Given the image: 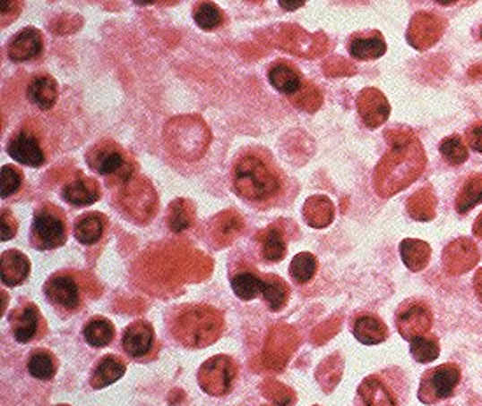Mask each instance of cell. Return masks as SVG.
<instances>
[{
    "label": "cell",
    "mask_w": 482,
    "mask_h": 406,
    "mask_svg": "<svg viewBox=\"0 0 482 406\" xmlns=\"http://www.w3.org/2000/svg\"><path fill=\"white\" fill-rule=\"evenodd\" d=\"M232 191L258 210L280 207L291 195V182L274 155L258 146L237 153L230 165Z\"/></svg>",
    "instance_id": "1"
},
{
    "label": "cell",
    "mask_w": 482,
    "mask_h": 406,
    "mask_svg": "<svg viewBox=\"0 0 482 406\" xmlns=\"http://www.w3.org/2000/svg\"><path fill=\"white\" fill-rule=\"evenodd\" d=\"M390 149L375 170V190L390 199L416 182L426 168V153L419 137L410 128L388 131Z\"/></svg>",
    "instance_id": "2"
},
{
    "label": "cell",
    "mask_w": 482,
    "mask_h": 406,
    "mask_svg": "<svg viewBox=\"0 0 482 406\" xmlns=\"http://www.w3.org/2000/svg\"><path fill=\"white\" fill-rule=\"evenodd\" d=\"M167 331L176 343L188 351L214 345L225 333V316L207 303H183L165 314Z\"/></svg>",
    "instance_id": "3"
},
{
    "label": "cell",
    "mask_w": 482,
    "mask_h": 406,
    "mask_svg": "<svg viewBox=\"0 0 482 406\" xmlns=\"http://www.w3.org/2000/svg\"><path fill=\"white\" fill-rule=\"evenodd\" d=\"M88 168L102 177L111 190L128 186L135 177V160L113 139H100L86 149Z\"/></svg>",
    "instance_id": "4"
},
{
    "label": "cell",
    "mask_w": 482,
    "mask_h": 406,
    "mask_svg": "<svg viewBox=\"0 0 482 406\" xmlns=\"http://www.w3.org/2000/svg\"><path fill=\"white\" fill-rule=\"evenodd\" d=\"M410 382L402 368L390 366L365 376L353 406H407Z\"/></svg>",
    "instance_id": "5"
},
{
    "label": "cell",
    "mask_w": 482,
    "mask_h": 406,
    "mask_svg": "<svg viewBox=\"0 0 482 406\" xmlns=\"http://www.w3.org/2000/svg\"><path fill=\"white\" fill-rule=\"evenodd\" d=\"M69 237V224L65 212L51 202H42L32 214V224L29 233L30 247L46 252L65 245Z\"/></svg>",
    "instance_id": "6"
},
{
    "label": "cell",
    "mask_w": 482,
    "mask_h": 406,
    "mask_svg": "<svg viewBox=\"0 0 482 406\" xmlns=\"http://www.w3.org/2000/svg\"><path fill=\"white\" fill-rule=\"evenodd\" d=\"M5 153L20 165L40 168L47 163V139L39 122L22 123L7 139Z\"/></svg>",
    "instance_id": "7"
},
{
    "label": "cell",
    "mask_w": 482,
    "mask_h": 406,
    "mask_svg": "<svg viewBox=\"0 0 482 406\" xmlns=\"http://www.w3.org/2000/svg\"><path fill=\"white\" fill-rule=\"evenodd\" d=\"M46 301L64 317L80 314L84 309V294L80 281L71 272H56L42 285Z\"/></svg>",
    "instance_id": "8"
},
{
    "label": "cell",
    "mask_w": 482,
    "mask_h": 406,
    "mask_svg": "<svg viewBox=\"0 0 482 406\" xmlns=\"http://www.w3.org/2000/svg\"><path fill=\"white\" fill-rule=\"evenodd\" d=\"M237 378H239L237 361L225 354L209 358L199 368V373H197V382L202 391L214 398L228 396L234 391Z\"/></svg>",
    "instance_id": "9"
},
{
    "label": "cell",
    "mask_w": 482,
    "mask_h": 406,
    "mask_svg": "<svg viewBox=\"0 0 482 406\" xmlns=\"http://www.w3.org/2000/svg\"><path fill=\"white\" fill-rule=\"evenodd\" d=\"M461 384V368L456 363L430 368L423 373L417 391V400L423 405H437L456 394Z\"/></svg>",
    "instance_id": "10"
},
{
    "label": "cell",
    "mask_w": 482,
    "mask_h": 406,
    "mask_svg": "<svg viewBox=\"0 0 482 406\" xmlns=\"http://www.w3.org/2000/svg\"><path fill=\"white\" fill-rule=\"evenodd\" d=\"M121 351L135 363H151L160 352L157 331L150 321L139 319L126 326L121 333Z\"/></svg>",
    "instance_id": "11"
},
{
    "label": "cell",
    "mask_w": 482,
    "mask_h": 406,
    "mask_svg": "<svg viewBox=\"0 0 482 406\" xmlns=\"http://www.w3.org/2000/svg\"><path fill=\"white\" fill-rule=\"evenodd\" d=\"M395 325L403 340L412 342L417 336L428 334L434 326V310L423 298H409L395 312Z\"/></svg>",
    "instance_id": "12"
},
{
    "label": "cell",
    "mask_w": 482,
    "mask_h": 406,
    "mask_svg": "<svg viewBox=\"0 0 482 406\" xmlns=\"http://www.w3.org/2000/svg\"><path fill=\"white\" fill-rule=\"evenodd\" d=\"M7 323L14 340L22 345L39 342L49 331L39 307L32 301H22L16 309H13L7 316Z\"/></svg>",
    "instance_id": "13"
},
{
    "label": "cell",
    "mask_w": 482,
    "mask_h": 406,
    "mask_svg": "<svg viewBox=\"0 0 482 406\" xmlns=\"http://www.w3.org/2000/svg\"><path fill=\"white\" fill-rule=\"evenodd\" d=\"M445 29V16L434 11H419L410 18L405 39L414 49L426 51L443 39Z\"/></svg>",
    "instance_id": "14"
},
{
    "label": "cell",
    "mask_w": 482,
    "mask_h": 406,
    "mask_svg": "<svg viewBox=\"0 0 482 406\" xmlns=\"http://www.w3.org/2000/svg\"><path fill=\"white\" fill-rule=\"evenodd\" d=\"M481 261V250L469 237H460L443 247V268L449 277H460L474 270Z\"/></svg>",
    "instance_id": "15"
},
{
    "label": "cell",
    "mask_w": 482,
    "mask_h": 406,
    "mask_svg": "<svg viewBox=\"0 0 482 406\" xmlns=\"http://www.w3.org/2000/svg\"><path fill=\"white\" fill-rule=\"evenodd\" d=\"M360 120L368 130H377L390 120L392 106L386 95L377 88H365L357 98Z\"/></svg>",
    "instance_id": "16"
},
{
    "label": "cell",
    "mask_w": 482,
    "mask_h": 406,
    "mask_svg": "<svg viewBox=\"0 0 482 406\" xmlns=\"http://www.w3.org/2000/svg\"><path fill=\"white\" fill-rule=\"evenodd\" d=\"M100 195L102 190L97 179L88 177L82 172H74L73 177H69L60 190V197L64 199V202L78 208L91 207L93 203L100 200Z\"/></svg>",
    "instance_id": "17"
},
{
    "label": "cell",
    "mask_w": 482,
    "mask_h": 406,
    "mask_svg": "<svg viewBox=\"0 0 482 406\" xmlns=\"http://www.w3.org/2000/svg\"><path fill=\"white\" fill-rule=\"evenodd\" d=\"M265 274L249 263H234L230 274V285L241 301H253L262 298Z\"/></svg>",
    "instance_id": "18"
},
{
    "label": "cell",
    "mask_w": 482,
    "mask_h": 406,
    "mask_svg": "<svg viewBox=\"0 0 482 406\" xmlns=\"http://www.w3.org/2000/svg\"><path fill=\"white\" fill-rule=\"evenodd\" d=\"M44 53V38L38 29L27 27L7 42V56L11 62L27 63L39 60Z\"/></svg>",
    "instance_id": "19"
},
{
    "label": "cell",
    "mask_w": 482,
    "mask_h": 406,
    "mask_svg": "<svg viewBox=\"0 0 482 406\" xmlns=\"http://www.w3.org/2000/svg\"><path fill=\"white\" fill-rule=\"evenodd\" d=\"M388 44L379 30H360L348 39V53L358 62H372L384 56Z\"/></svg>",
    "instance_id": "20"
},
{
    "label": "cell",
    "mask_w": 482,
    "mask_h": 406,
    "mask_svg": "<svg viewBox=\"0 0 482 406\" xmlns=\"http://www.w3.org/2000/svg\"><path fill=\"white\" fill-rule=\"evenodd\" d=\"M30 259L18 249H7L0 254V281L5 287L25 284L30 277Z\"/></svg>",
    "instance_id": "21"
},
{
    "label": "cell",
    "mask_w": 482,
    "mask_h": 406,
    "mask_svg": "<svg viewBox=\"0 0 482 406\" xmlns=\"http://www.w3.org/2000/svg\"><path fill=\"white\" fill-rule=\"evenodd\" d=\"M109 219L102 212H84L76 217L73 233L74 239L84 247H93L100 244L108 233Z\"/></svg>",
    "instance_id": "22"
},
{
    "label": "cell",
    "mask_w": 482,
    "mask_h": 406,
    "mask_svg": "<svg viewBox=\"0 0 482 406\" xmlns=\"http://www.w3.org/2000/svg\"><path fill=\"white\" fill-rule=\"evenodd\" d=\"M351 333L363 345H379L388 340L390 329L374 312H360L351 321Z\"/></svg>",
    "instance_id": "23"
},
{
    "label": "cell",
    "mask_w": 482,
    "mask_h": 406,
    "mask_svg": "<svg viewBox=\"0 0 482 406\" xmlns=\"http://www.w3.org/2000/svg\"><path fill=\"white\" fill-rule=\"evenodd\" d=\"M29 102L39 111H51L58 102L60 88L58 82L49 74H36L30 78L25 91Z\"/></svg>",
    "instance_id": "24"
},
{
    "label": "cell",
    "mask_w": 482,
    "mask_h": 406,
    "mask_svg": "<svg viewBox=\"0 0 482 406\" xmlns=\"http://www.w3.org/2000/svg\"><path fill=\"white\" fill-rule=\"evenodd\" d=\"M254 244L258 249L260 258L265 263H280L284 259L286 252H288V239L281 226L278 224H271L269 228L262 230L256 239Z\"/></svg>",
    "instance_id": "25"
},
{
    "label": "cell",
    "mask_w": 482,
    "mask_h": 406,
    "mask_svg": "<svg viewBox=\"0 0 482 406\" xmlns=\"http://www.w3.org/2000/svg\"><path fill=\"white\" fill-rule=\"evenodd\" d=\"M267 80L281 95H295L304 86V76L298 67L286 60H278L269 67Z\"/></svg>",
    "instance_id": "26"
},
{
    "label": "cell",
    "mask_w": 482,
    "mask_h": 406,
    "mask_svg": "<svg viewBox=\"0 0 482 406\" xmlns=\"http://www.w3.org/2000/svg\"><path fill=\"white\" fill-rule=\"evenodd\" d=\"M126 373V363L116 354H106L102 356L90 373V385L95 391L106 389L113 384H116L123 375Z\"/></svg>",
    "instance_id": "27"
},
{
    "label": "cell",
    "mask_w": 482,
    "mask_h": 406,
    "mask_svg": "<svg viewBox=\"0 0 482 406\" xmlns=\"http://www.w3.org/2000/svg\"><path fill=\"white\" fill-rule=\"evenodd\" d=\"M405 207H407V214L410 219H414L417 223H428V221H434L437 217L439 200H437L434 188L425 186V188L417 190L412 197L407 199Z\"/></svg>",
    "instance_id": "28"
},
{
    "label": "cell",
    "mask_w": 482,
    "mask_h": 406,
    "mask_svg": "<svg viewBox=\"0 0 482 406\" xmlns=\"http://www.w3.org/2000/svg\"><path fill=\"white\" fill-rule=\"evenodd\" d=\"M81 333H82L84 342L93 349H106L116 338V327L109 319L102 316H95L88 319L86 325L82 326Z\"/></svg>",
    "instance_id": "29"
},
{
    "label": "cell",
    "mask_w": 482,
    "mask_h": 406,
    "mask_svg": "<svg viewBox=\"0 0 482 406\" xmlns=\"http://www.w3.org/2000/svg\"><path fill=\"white\" fill-rule=\"evenodd\" d=\"M400 256H402L403 265L417 274V272H423L430 259H432V247L428 242H423V241H417V239H405L400 242Z\"/></svg>",
    "instance_id": "30"
},
{
    "label": "cell",
    "mask_w": 482,
    "mask_h": 406,
    "mask_svg": "<svg viewBox=\"0 0 482 406\" xmlns=\"http://www.w3.org/2000/svg\"><path fill=\"white\" fill-rule=\"evenodd\" d=\"M479 203H482V173L474 172L465 179L460 191L456 193L454 208L460 216H467Z\"/></svg>",
    "instance_id": "31"
},
{
    "label": "cell",
    "mask_w": 482,
    "mask_h": 406,
    "mask_svg": "<svg viewBox=\"0 0 482 406\" xmlns=\"http://www.w3.org/2000/svg\"><path fill=\"white\" fill-rule=\"evenodd\" d=\"M27 371L36 380L51 382L58 371V359L47 349H36L29 354Z\"/></svg>",
    "instance_id": "32"
},
{
    "label": "cell",
    "mask_w": 482,
    "mask_h": 406,
    "mask_svg": "<svg viewBox=\"0 0 482 406\" xmlns=\"http://www.w3.org/2000/svg\"><path fill=\"white\" fill-rule=\"evenodd\" d=\"M289 285L286 284L280 275L265 274L262 300L271 312H281L289 301Z\"/></svg>",
    "instance_id": "33"
},
{
    "label": "cell",
    "mask_w": 482,
    "mask_h": 406,
    "mask_svg": "<svg viewBox=\"0 0 482 406\" xmlns=\"http://www.w3.org/2000/svg\"><path fill=\"white\" fill-rule=\"evenodd\" d=\"M194 21L203 32H214L227 25V14L214 2H197L194 5Z\"/></svg>",
    "instance_id": "34"
},
{
    "label": "cell",
    "mask_w": 482,
    "mask_h": 406,
    "mask_svg": "<svg viewBox=\"0 0 482 406\" xmlns=\"http://www.w3.org/2000/svg\"><path fill=\"white\" fill-rule=\"evenodd\" d=\"M195 223V207L194 203L179 199L174 200L168 207V214H167V224L168 230L172 233H185L188 232Z\"/></svg>",
    "instance_id": "35"
},
{
    "label": "cell",
    "mask_w": 482,
    "mask_h": 406,
    "mask_svg": "<svg viewBox=\"0 0 482 406\" xmlns=\"http://www.w3.org/2000/svg\"><path fill=\"white\" fill-rule=\"evenodd\" d=\"M320 268V261L313 252H300L289 263V277L295 284H309Z\"/></svg>",
    "instance_id": "36"
},
{
    "label": "cell",
    "mask_w": 482,
    "mask_h": 406,
    "mask_svg": "<svg viewBox=\"0 0 482 406\" xmlns=\"http://www.w3.org/2000/svg\"><path fill=\"white\" fill-rule=\"evenodd\" d=\"M410 356L416 363H421V365H428V363L437 361V358L441 356L439 336L425 334V336L414 338L410 342Z\"/></svg>",
    "instance_id": "37"
},
{
    "label": "cell",
    "mask_w": 482,
    "mask_h": 406,
    "mask_svg": "<svg viewBox=\"0 0 482 406\" xmlns=\"http://www.w3.org/2000/svg\"><path fill=\"white\" fill-rule=\"evenodd\" d=\"M439 153H441L443 162L451 166H460V165L469 162L467 142L458 133L443 139V142L439 146Z\"/></svg>",
    "instance_id": "38"
},
{
    "label": "cell",
    "mask_w": 482,
    "mask_h": 406,
    "mask_svg": "<svg viewBox=\"0 0 482 406\" xmlns=\"http://www.w3.org/2000/svg\"><path fill=\"white\" fill-rule=\"evenodd\" d=\"M23 181H25V175H23L22 168H18L14 165H4L0 168V197H2V200L13 199L16 193H20V190L23 188Z\"/></svg>",
    "instance_id": "39"
},
{
    "label": "cell",
    "mask_w": 482,
    "mask_h": 406,
    "mask_svg": "<svg viewBox=\"0 0 482 406\" xmlns=\"http://www.w3.org/2000/svg\"><path fill=\"white\" fill-rule=\"evenodd\" d=\"M0 219H2V242H9L16 237L18 233V221L14 217V214L9 208H2L0 212Z\"/></svg>",
    "instance_id": "40"
},
{
    "label": "cell",
    "mask_w": 482,
    "mask_h": 406,
    "mask_svg": "<svg viewBox=\"0 0 482 406\" xmlns=\"http://www.w3.org/2000/svg\"><path fill=\"white\" fill-rule=\"evenodd\" d=\"M465 142L470 149L482 155V122L472 123L465 133Z\"/></svg>",
    "instance_id": "41"
},
{
    "label": "cell",
    "mask_w": 482,
    "mask_h": 406,
    "mask_svg": "<svg viewBox=\"0 0 482 406\" xmlns=\"http://www.w3.org/2000/svg\"><path fill=\"white\" fill-rule=\"evenodd\" d=\"M474 292L478 296V300L482 303V268H479L474 275Z\"/></svg>",
    "instance_id": "42"
},
{
    "label": "cell",
    "mask_w": 482,
    "mask_h": 406,
    "mask_svg": "<svg viewBox=\"0 0 482 406\" xmlns=\"http://www.w3.org/2000/svg\"><path fill=\"white\" fill-rule=\"evenodd\" d=\"M472 233L478 237V239H481L482 241V212L476 217V221H474V226H472Z\"/></svg>",
    "instance_id": "43"
},
{
    "label": "cell",
    "mask_w": 482,
    "mask_h": 406,
    "mask_svg": "<svg viewBox=\"0 0 482 406\" xmlns=\"http://www.w3.org/2000/svg\"><path fill=\"white\" fill-rule=\"evenodd\" d=\"M280 7L284 9V11H295V9L304 7V2H298V4H284V2H280Z\"/></svg>",
    "instance_id": "44"
},
{
    "label": "cell",
    "mask_w": 482,
    "mask_h": 406,
    "mask_svg": "<svg viewBox=\"0 0 482 406\" xmlns=\"http://www.w3.org/2000/svg\"><path fill=\"white\" fill-rule=\"evenodd\" d=\"M476 36H478V38H479V39L482 41V23L479 25V30H478V34H476Z\"/></svg>",
    "instance_id": "45"
},
{
    "label": "cell",
    "mask_w": 482,
    "mask_h": 406,
    "mask_svg": "<svg viewBox=\"0 0 482 406\" xmlns=\"http://www.w3.org/2000/svg\"><path fill=\"white\" fill-rule=\"evenodd\" d=\"M56 406H71V405H56Z\"/></svg>",
    "instance_id": "46"
},
{
    "label": "cell",
    "mask_w": 482,
    "mask_h": 406,
    "mask_svg": "<svg viewBox=\"0 0 482 406\" xmlns=\"http://www.w3.org/2000/svg\"><path fill=\"white\" fill-rule=\"evenodd\" d=\"M316 406H318V405H316Z\"/></svg>",
    "instance_id": "47"
}]
</instances>
